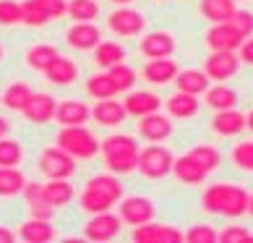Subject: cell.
I'll use <instances>...</instances> for the list:
<instances>
[{
    "instance_id": "cell-53",
    "label": "cell",
    "mask_w": 253,
    "mask_h": 243,
    "mask_svg": "<svg viewBox=\"0 0 253 243\" xmlns=\"http://www.w3.org/2000/svg\"><path fill=\"white\" fill-rule=\"evenodd\" d=\"M0 60H3V48H0Z\"/></svg>"
},
{
    "instance_id": "cell-37",
    "label": "cell",
    "mask_w": 253,
    "mask_h": 243,
    "mask_svg": "<svg viewBox=\"0 0 253 243\" xmlns=\"http://www.w3.org/2000/svg\"><path fill=\"white\" fill-rule=\"evenodd\" d=\"M191 157L196 162H199L204 170H217L219 162H222V154H219V149L217 146H211V144H199V146H193L191 149Z\"/></svg>"
},
{
    "instance_id": "cell-28",
    "label": "cell",
    "mask_w": 253,
    "mask_h": 243,
    "mask_svg": "<svg viewBox=\"0 0 253 243\" xmlns=\"http://www.w3.org/2000/svg\"><path fill=\"white\" fill-rule=\"evenodd\" d=\"M199 97L196 95H188V92H175V95L167 99V113H170V118H193V115H199Z\"/></svg>"
},
{
    "instance_id": "cell-41",
    "label": "cell",
    "mask_w": 253,
    "mask_h": 243,
    "mask_svg": "<svg viewBox=\"0 0 253 243\" xmlns=\"http://www.w3.org/2000/svg\"><path fill=\"white\" fill-rule=\"evenodd\" d=\"M183 236H185V243H217L219 230H214L211 225H193Z\"/></svg>"
},
{
    "instance_id": "cell-10",
    "label": "cell",
    "mask_w": 253,
    "mask_h": 243,
    "mask_svg": "<svg viewBox=\"0 0 253 243\" xmlns=\"http://www.w3.org/2000/svg\"><path fill=\"white\" fill-rule=\"evenodd\" d=\"M107 24H110V29L115 32V34H120V37H136V34H141V32H144L146 18H144L141 11H136V8L120 5L118 11H112V13H110Z\"/></svg>"
},
{
    "instance_id": "cell-16",
    "label": "cell",
    "mask_w": 253,
    "mask_h": 243,
    "mask_svg": "<svg viewBox=\"0 0 253 243\" xmlns=\"http://www.w3.org/2000/svg\"><path fill=\"white\" fill-rule=\"evenodd\" d=\"M246 128H248V115L240 113L238 107L217 110L214 118H211V131L219 134V136H235V134H240V131H246Z\"/></svg>"
},
{
    "instance_id": "cell-46",
    "label": "cell",
    "mask_w": 253,
    "mask_h": 243,
    "mask_svg": "<svg viewBox=\"0 0 253 243\" xmlns=\"http://www.w3.org/2000/svg\"><path fill=\"white\" fill-rule=\"evenodd\" d=\"M37 3L44 8V13L50 16V21H52V18H60V16L68 13V3H65V0H37Z\"/></svg>"
},
{
    "instance_id": "cell-23",
    "label": "cell",
    "mask_w": 253,
    "mask_h": 243,
    "mask_svg": "<svg viewBox=\"0 0 253 243\" xmlns=\"http://www.w3.org/2000/svg\"><path fill=\"white\" fill-rule=\"evenodd\" d=\"M18 238L26 243H50V241H55V228L50 220L32 217L18 228Z\"/></svg>"
},
{
    "instance_id": "cell-20",
    "label": "cell",
    "mask_w": 253,
    "mask_h": 243,
    "mask_svg": "<svg viewBox=\"0 0 253 243\" xmlns=\"http://www.w3.org/2000/svg\"><path fill=\"white\" fill-rule=\"evenodd\" d=\"M172 175L180 183H185V186H201L206 181V175H209V170H204V167L196 162L193 157H191V152H188V154H183V157H175Z\"/></svg>"
},
{
    "instance_id": "cell-9",
    "label": "cell",
    "mask_w": 253,
    "mask_h": 243,
    "mask_svg": "<svg viewBox=\"0 0 253 243\" xmlns=\"http://www.w3.org/2000/svg\"><path fill=\"white\" fill-rule=\"evenodd\" d=\"M118 212H120V217H123V222H128L130 228H138V225H144V222L154 220L157 207H154L152 199H146V196H128V199H120Z\"/></svg>"
},
{
    "instance_id": "cell-2",
    "label": "cell",
    "mask_w": 253,
    "mask_h": 243,
    "mask_svg": "<svg viewBox=\"0 0 253 243\" xmlns=\"http://www.w3.org/2000/svg\"><path fill=\"white\" fill-rule=\"evenodd\" d=\"M123 199V183L115 173H105V175H94L86 189L81 191V209L89 214H99V212H112L115 204Z\"/></svg>"
},
{
    "instance_id": "cell-34",
    "label": "cell",
    "mask_w": 253,
    "mask_h": 243,
    "mask_svg": "<svg viewBox=\"0 0 253 243\" xmlns=\"http://www.w3.org/2000/svg\"><path fill=\"white\" fill-rule=\"evenodd\" d=\"M86 92L94 99H112L118 95V87H115V81H112V76L107 71H102V73H94V76H89L86 81Z\"/></svg>"
},
{
    "instance_id": "cell-44",
    "label": "cell",
    "mask_w": 253,
    "mask_h": 243,
    "mask_svg": "<svg viewBox=\"0 0 253 243\" xmlns=\"http://www.w3.org/2000/svg\"><path fill=\"white\" fill-rule=\"evenodd\" d=\"M227 24L232 26V29H238L243 37H253V13H251V11H243V8H238V11L227 18Z\"/></svg>"
},
{
    "instance_id": "cell-35",
    "label": "cell",
    "mask_w": 253,
    "mask_h": 243,
    "mask_svg": "<svg viewBox=\"0 0 253 243\" xmlns=\"http://www.w3.org/2000/svg\"><path fill=\"white\" fill-rule=\"evenodd\" d=\"M68 16L76 24H94L99 16L97 0H68Z\"/></svg>"
},
{
    "instance_id": "cell-29",
    "label": "cell",
    "mask_w": 253,
    "mask_h": 243,
    "mask_svg": "<svg viewBox=\"0 0 253 243\" xmlns=\"http://www.w3.org/2000/svg\"><path fill=\"white\" fill-rule=\"evenodd\" d=\"M199 11L206 21L211 24H224L227 18L238 11L235 0H201L199 3Z\"/></svg>"
},
{
    "instance_id": "cell-45",
    "label": "cell",
    "mask_w": 253,
    "mask_h": 243,
    "mask_svg": "<svg viewBox=\"0 0 253 243\" xmlns=\"http://www.w3.org/2000/svg\"><path fill=\"white\" fill-rule=\"evenodd\" d=\"M232 162H235L240 170L253 173V142H240L232 152Z\"/></svg>"
},
{
    "instance_id": "cell-6",
    "label": "cell",
    "mask_w": 253,
    "mask_h": 243,
    "mask_svg": "<svg viewBox=\"0 0 253 243\" xmlns=\"http://www.w3.org/2000/svg\"><path fill=\"white\" fill-rule=\"evenodd\" d=\"M120 230H123V217L120 214L99 212V214H91V220L84 225V238L91 243H107L118 238Z\"/></svg>"
},
{
    "instance_id": "cell-27",
    "label": "cell",
    "mask_w": 253,
    "mask_h": 243,
    "mask_svg": "<svg viewBox=\"0 0 253 243\" xmlns=\"http://www.w3.org/2000/svg\"><path fill=\"white\" fill-rule=\"evenodd\" d=\"M209 76H206V71H199V68H188V71H180L175 76V87L177 92H188V95H206V89H209Z\"/></svg>"
},
{
    "instance_id": "cell-21",
    "label": "cell",
    "mask_w": 253,
    "mask_h": 243,
    "mask_svg": "<svg viewBox=\"0 0 253 243\" xmlns=\"http://www.w3.org/2000/svg\"><path fill=\"white\" fill-rule=\"evenodd\" d=\"M65 40L73 50H94L102 42V32L94 24H73L65 34Z\"/></svg>"
},
{
    "instance_id": "cell-32",
    "label": "cell",
    "mask_w": 253,
    "mask_h": 243,
    "mask_svg": "<svg viewBox=\"0 0 253 243\" xmlns=\"http://www.w3.org/2000/svg\"><path fill=\"white\" fill-rule=\"evenodd\" d=\"M206 105L214 113L217 110H232V107H238V92L230 87H209L206 89Z\"/></svg>"
},
{
    "instance_id": "cell-5",
    "label": "cell",
    "mask_w": 253,
    "mask_h": 243,
    "mask_svg": "<svg viewBox=\"0 0 253 243\" xmlns=\"http://www.w3.org/2000/svg\"><path fill=\"white\" fill-rule=\"evenodd\" d=\"M172 165H175V157L162 144H152V146L141 149V154H138V173L149 181L167 178L172 173Z\"/></svg>"
},
{
    "instance_id": "cell-3",
    "label": "cell",
    "mask_w": 253,
    "mask_h": 243,
    "mask_svg": "<svg viewBox=\"0 0 253 243\" xmlns=\"http://www.w3.org/2000/svg\"><path fill=\"white\" fill-rule=\"evenodd\" d=\"M99 152L102 160H105L107 170L115 175H126L138 170V154H141V146L133 136L128 134H112L105 142H99Z\"/></svg>"
},
{
    "instance_id": "cell-26",
    "label": "cell",
    "mask_w": 253,
    "mask_h": 243,
    "mask_svg": "<svg viewBox=\"0 0 253 243\" xmlns=\"http://www.w3.org/2000/svg\"><path fill=\"white\" fill-rule=\"evenodd\" d=\"M73 196H76V189L71 186L68 178H50L44 183V199H47L50 207H65V204L73 201Z\"/></svg>"
},
{
    "instance_id": "cell-52",
    "label": "cell",
    "mask_w": 253,
    "mask_h": 243,
    "mask_svg": "<svg viewBox=\"0 0 253 243\" xmlns=\"http://www.w3.org/2000/svg\"><path fill=\"white\" fill-rule=\"evenodd\" d=\"M112 3H118V5H128V3H133V0H112Z\"/></svg>"
},
{
    "instance_id": "cell-19",
    "label": "cell",
    "mask_w": 253,
    "mask_h": 243,
    "mask_svg": "<svg viewBox=\"0 0 253 243\" xmlns=\"http://www.w3.org/2000/svg\"><path fill=\"white\" fill-rule=\"evenodd\" d=\"M126 105L118 102L115 97L112 99H97V105L91 107V118L97 120L99 126H107V128H115L126 120Z\"/></svg>"
},
{
    "instance_id": "cell-1",
    "label": "cell",
    "mask_w": 253,
    "mask_h": 243,
    "mask_svg": "<svg viewBox=\"0 0 253 243\" xmlns=\"http://www.w3.org/2000/svg\"><path fill=\"white\" fill-rule=\"evenodd\" d=\"M248 199L251 194L235 183H211L201 196V207L209 214H222V217H240L248 214Z\"/></svg>"
},
{
    "instance_id": "cell-25",
    "label": "cell",
    "mask_w": 253,
    "mask_h": 243,
    "mask_svg": "<svg viewBox=\"0 0 253 243\" xmlns=\"http://www.w3.org/2000/svg\"><path fill=\"white\" fill-rule=\"evenodd\" d=\"M177 73H180V68H177V63L172 58H157L144 65V79L149 84H170L175 81Z\"/></svg>"
},
{
    "instance_id": "cell-38",
    "label": "cell",
    "mask_w": 253,
    "mask_h": 243,
    "mask_svg": "<svg viewBox=\"0 0 253 243\" xmlns=\"http://www.w3.org/2000/svg\"><path fill=\"white\" fill-rule=\"evenodd\" d=\"M24 160V149L16 139H0V167H18Z\"/></svg>"
},
{
    "instance_id": "cell-14",
    "label": "cell",
    "mask_w": 253,
    "mask_h": 243,
    "mask_svg": "<svg viewBox=\"0 0 253 243\" xmlns=\"http://www.w3.org/2000/svg\"><path fill=\"white\" fill-rule=\"evenodd\" d=\"M55 110H58V99H55L52 95L34 92V97L29 99V105H26L21 113L29 123L44 126V123H50V120H55Z\"/></svg>"
},
{
    "instance_id": "cell-18",
    "label": "cell",
    "mask_w": 253,
    "mask_h": 243,
    "mask_svg": "<svg viewBox=\"0 0 253 243\" xmlns=\"http://www.w3.org/2000/svg\"><path fill=\"white\" fill-rule=\"evenodd\" d=\"M91 118V107L81 99H63L58 102V110H55V120L60 126H84Z\"/></svg>"
},
{
    "instance_id": "cell-13",
    "label": "cell",
    "mask_w": 253,
    "mask_h": 243,
    "mask_svg": "<svg viewBox=\"0 0 253 243\" xmlns=\"http://www.w3.org/2000/svg\"><path fill=\"white\" fill-rule=\"evenodd\" d=\"M141 55L146 60H157V58H172L175 52V37L170 32H149L141 37Z\"/></svg>"
},
{
    "instance_id": "cell-49",
    "label": "cell",
    "mask_w": 253,
    "mask_h": 243,
    "mask_svg": "<svg viewBox=\"0 0 253 243\" xmlns=\"http://www.w3.org/2000/svg\"><path fill=\"white\" fill-rule=\"evenodd\" d=\"M8 131H11V123H8V120L0 115V139H5V136H8Z\"/></svg>"
},
{
    "instance_id": "cell-39",
    "label": "cell",
    "mask_w": 253,
    "mask_h": 243,
    "mask_svg": "<svg viewBox=\"0 0 253 243\" xmlns=\"http://www.w3.org/2000/svg\"><path fill=\"white\" fill-rule=\"evenodd\" d=\"M107 73L112 76V81H115L118 92H130L136 87V71L130 68V65H126V60L112 65V68H107Z\"/></svg>"
},
{
    "instance_id": "cell-51",
    "label": "cell",
    "mask_w": 253,
    "mask_h": 243,
    "mask_svg": "<svg viewBox=\"0 0 253 243\" xmlns=\"http://www.w3.org/2000/svg\"><path fill=\"white\" fill-rule=\"evenodd\" d=\"M248 128L253 131V110H251V113H248Z\"/></svg>"
},
{
    "instance_id": "cell-30",
    "label": "cell",
    "mask_w": 253,
    "mask_h": 243,
    "mask_svg": "<svg viewBox=\"0 0 253 243\" xmlns=\"http://www.w3.org/2000/svg\"><path fill=\"white\" fill-rule=\"evenodd\" d=\"M34 97V89L29 87L26 81H16L11 84L5 92H3V105L8 110H16V113H21V110L29 105V99Z\"/></svg>"
},
{
    "instance_id": "cell-17",
    "label": "cell",
    "mask_w": 253,
    "mask_h": 243,
    "mask_svg": "<svg viewBox=\"0 0 253 243\" xmlns=\"http://www.w3.org/2000/svg\"><path fill=\"white\" fill-rule=\"evenodd\" d=\"M123 105H126V113H128V115L144 118V115L159 113L162 99H159V95H154V92H136V89H130Z\"/></svg>"
},
{
    "instance_id": "cell-4",
    "label": "cell",
    "mask_w": 253,
    "mask_h": 243,
    "mask_svg": "<svg viewBox=\"0 0 253 243\" xmlns=\"http://www.w3.org/2000/svg\"><path fill=\"white\" fill-rule=\"evenodd\" d=\"M55 144L65 149L71 157H76V160H91L99 152V139L84 126H63L58 131Z\"/></svg>"
},
{
    "instance_id": "cell-36",
    "label": "cell",
    "mask_w": 253,
    "mask_h": 243,
    "mask_svg": "<svg viewBox=\"0 0 253 243\" xmlns=\"http://www.w3.org/2000/svg\"><path fill=\"white\" fill-rule=\"evenodd\" d=\"M58 48H55V45H34V48L26 52V63H29V68H34V71H42L44 73V68H47V65L58 58Z\"/></svg>"
},
{
    "instance_id": "cell-50",
    "label": "cell",
    "mask_w": 253,
    "mask_h": 243,
    "mask_svg": "<svg viewBox=\"0 0 253 243\" xmlns=\"http://www.w3.org/2000/svg\"><path fill=\"white\" fill-rule=\"evenodd\" d=\"M248 214H253V194H251V199H248Z\"/></svg>"
},
{
    "instance_id": "cell-22",
    "label": "cell",
    "mask_w": 253,
    "mask_h": 243,
    "mask_svg": "<svg viewBox=\"0 0 253 243\" xmlns=\"http://www.w3.org/2000/svg\"><path fill=\"white\" fill-rule=\"evenodd\" d=\"M24 199L29 204V212L32 217H42V220H52L55 214V207H50L47 199H44V186L42 183H34V181H26L24 186Z\"/></svg>"
},
{
    "instance_id": "cell-48",
    "label": "cell",
    "mask_w": 253,
    "mask_h": 243,
    "mask_svg": "<svg viewBox=\"0 0 253 243\" xmlns=\"http://www.w3.org/2000/svg\"><path fill=\"white\" fill-rule=\"evenodd\" d=\"M13 241H16V233L11 228L0 225V243H13Z\"/></svg>"
},
{
    "instance_id": "cell-33",
    "label": "cell",
    "mask_w": 253,
    "mask_h": 243,
    "mask_svg": "<svg viewBox=\"0 0 253 243\" xmlns=\"http://www.w3.org/2000/svg\"><path fill=\"white\" fill-rule=\"evenodd\" d=\"M26 186V178L18 167H0V196L11 199V196H18Z\"/></svg>"
},
{
    "instance_id": "cell-24",
    "label": "cell",
    "mask_w": 253,
    "mask_h": 243,
    "mask_svg": "<svg viewBox=\"0 0 253 243\" xmlns=\"http://www.w3.org/2000/svg\"><path fill=\"white\" fill-rule=\"evenodd\" d=\"M44 76H47V81L58 84V87H68V84H73L79 79V65L73 63L71 58H63V55H58L47 68H44Z\"/></svg>"
},
{
    "instance_id": "cell-31",
    "label": "cell",
    "mask_w": 253,
    "mask_h": 243,
    "mask_svg": "<svg viewBox=\"0 0 253 243\" xmlns=\"http://www.w3.org/2000/svg\"><path fill=\"white\" fill-rule=\"evenodd\" d=\"M123 60H126V50L118 42H99L94 48V63L105 71L112 68V65H118V63H123Z\"/></svg>"
},
{
    "instance_id": "cell-12",
    "label": "cell",
    "mask_w": 253,
    "mask_h": 243,
    "mask_svg": "<svg viewBox=\"0 0 253 243\" xmlns=\"http://www.w3.org/2000/svg\"><path fill=\"white\" fill-rule=\"evenodd\" d=\"M172 120L162 115V113H152V115H144V118H138V134H141L149 144H162L167 142V139L172 136Z\"/></svg>"
},
{
    "instance_id": "cell-15",
    "label": "cell",
    "mask_w": 253,
    "mask_h": 243,
    "mask_svg": "<svg viewBox=\"0 0 253 243\" xmlns=\"http://www.w3.org/2000/svg\"><path fill=\"white\" fill-rule=\"evenodd\" d=\"M248 37H243L238 29H232V26L224 21V24H214L209 32H206V45H209L211 50H240V45L246 42Z\"/></svg>"
},
{
    "instance_id": "cell-11",
    "label": "cell",
    "mask_w": 253,
    "mask_h": 243,
    "mask_svg": "<svg viewBox=\"0 0 253 243\" xmlns=\"http://www.w3.org/2000/svg\"><path fill=\"white\" fill-rule=\"evenodd\" d=\"M136 243H183L185 236L183 230H177L172 225H162V222H144L133 230Z\"/></svg>"
},
{
    "instance_id": "cell-43",
    "label": "cell",
    "mask_w": 253,
    "mask_h": 243,
    "mask_svg": "<svg viewBox=\"0 0 253 243\" xmlns=\"http://www.w3.org/2000/svg\"><path fill=\"white\" fill-rule=\"evenodd\" d=\"M219 243H253V233L243 225H227L219 230Z\"/></svg>"
},
{
    "instance_id": "cell-8",
    "label": "cell",
    "mask_w": 253,
    "mask_h": 243,
    "mask_svg": "<svg viewBox=\"0 0 253 243\" xmlns=\"http://www.w3.org/2000/svg\"><path fill=\"white\" fill-rule=\"evenodd\" d=\"M240 55L232 50H211V55L204 60V71L211 81H227L240 71Z\"/></svg>"
},
{
    "instance_id": "cell-47",
    "label": "cell",
    "mask_w": 253,
    "mask_h": 243,
    "mask_svg": "<svg viewBox=\"0 0 253 243\" xmlns=\"http://www.w3.org/2000/svg\"><path fill=\"white\" fill-rule=\"evenodd\" d=\"M238 55H240V60H243V63L253 65V37H248V40L240 45V52H238Z\"/></svg>"
},
{
    "instance_id": "cell-7",
    "label": "cell",
    "mask_w": 253,
    "mask_h": 243,
    "mask_svg": "<svg viewBox=\"0 0 253 243\" xmlns=\"http://www.w3.org/2000/svg\"><path fill=\"white\" fill-rule=\"evenodd\" d=\"M40 170L47 178H71L76 173V157H71L65 149L55 144L40 154Z\"/></svg>"
},
{
    "instance_id": "cell-40",
    "label": "cell",
    "mask_w": 253,
    "mask_h": 243,
    "mask_svg": "<svg viewBox=\"0 0 253 243\" xmlns=\"http://www.w3.org/2000/svg\"><path fill=\"white\" fill-rule=\"evenodd\" d=\"M50 21V16L44 13V8L37 0H24L21 3V24L26 26H44Z\"/></svg>"
},
{
    "instance_id": "cell-42",
    "label": "cell",
    "mask_w": 253,
    "mask_h": 243,
    "mask_svg": "<svg viewBox=\"0 0 253 243\" xmlns=\"http://www.w3.org/2000/svg\"><path fill=\"white\" fill-rule=\"evenodd\" d=\"M21 24V3L16 0H0V26Z\"/></svg>"
}]
</instances>
